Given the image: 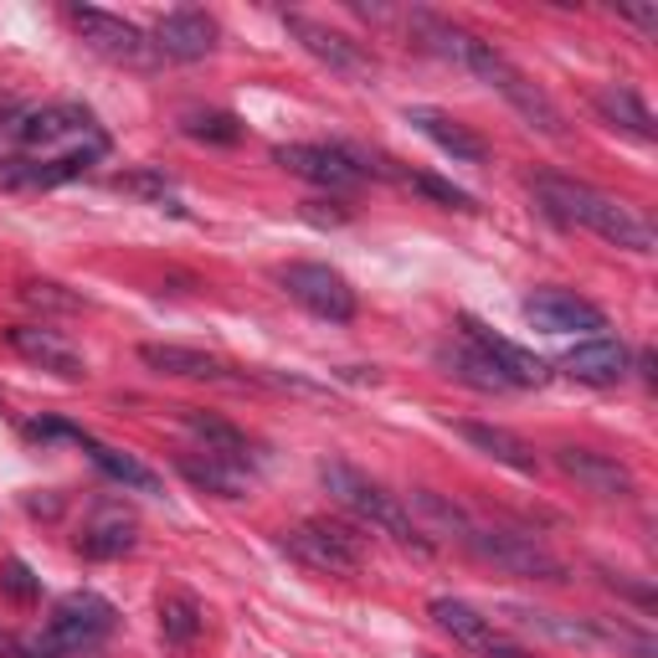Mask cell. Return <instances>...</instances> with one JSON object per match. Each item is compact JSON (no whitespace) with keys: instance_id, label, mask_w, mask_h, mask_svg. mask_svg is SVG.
<instances>
[{"instance_id":"277c9868","label":"cell","mask_w":658,"mask_h":658,"mask_svg":"<svg viewBox=\"0 0 658 658\" xmlns=\"http://www.w3.org/2000/svg\"><path fill=\"white\" fill-rule=\"evenodd\" d=\"M464 545L479 561H489V566L509 571V576H530V582H566L571 571L561 555H551L545 545H540L535 535H514V530H499V524H468Z\"/></svg>"},{"instance_id":"9c48e42d","label":"cell","mask_w":658,"mask_h":658,"mask_svg":"<svg viewBox=\"0 0 658 658\" xmlns=\"http://www.w3.org/2000/svg\"><path fill=\"white\" fill-rule=\"evenodd\" d=\"M427 617L448 633L453 644H464L468 654H484V658H535L530 648H520L514 638H505V633L494 628V617H484L479 607H468V602H458V597H437L433 607H427Z\"/></svg>"},{"instance_id":"9a60e30c","label":"cell","mask_w":658,"mask_h":658,"mask_svg":"<svg viewBox=\"0 0 658 658\" xmlns=\"http://www.w3.org/2000/svg\"><path fill=\"white\" fill-rule=\"evenodd\" d=\"M150 42L160 57L170 62H201L211 57V46H216V21L206 11H170L155 21Z\"/></svg>"},{"instance_id":"ba28073f","label":"cell","mask_w":658,"mask_h":658,"mask_svg":"<svg viewBox=\"0 0 658 658\" xmlns=\"http://www.w3.org/2000/svg\"><path fill=\"white\" fill-rule=\"evenodd\" d=\"M67 15H73V26L83 31V42H88L93 52H104L108 62L150 67V62L160 57L150 36H145L139 26H129L124 15H108V11H98V6H67Z\"/></svg>"},{"instance_id":"83f0119b","label":"cell","mask_w":658,"mask_h":658,"mask_svg":"<svg viewBox=\"0 0 658 658\" xmlns=\"http://www.w3.org/2000/svg\"><path fill=\"white\" fill-rule=\"evenodd\" d=\"M437 360L448 365V375H458V381H464V386H474V391H509L505 375L494 371L489 360H484L468 340L464 344H443V350H437Z\"/></svg>"},{"instance_id":"6da1fadb","label":"cell","mask_w":658,"mask_h":658,"mask_svg":"<svg viewBox=\"0 0 658 658\" xmlns=\"http://www.w3.org/2000/svg\"><path fill=\"white\" fill-rule=\"evenodd\" d=\"M535 195L555 222L586 226V232H597L602 242L628 247V253H654V226H648L633 206H623L617 195L592 191V185L566 180V176H535Z\"/></svg>"},{"instance_id":"f546056e","label":"cell","mask_w":658,"mask_h":658,"mask_svg":"<svg viewBox=\"0 0 658 658\" xmlns=\"http://www.w3.org/2000/svg\"><path fill=\"white\" fill-rule=\"evenodd\" d=\"M180 129L191 139H206V145H237L242 139V124L232 119V114H185Z\"/></svg>"},{"instance_id":"30bf717a","label":"cell","mask_w":658,"mask_h":658,"mask_svg":"<svg viewBox=\"0 0 658 658\" xmlns=\"http://www.w3.org/2000/svg\"><path fill=\"white\" fill-rule=\"evenodd\" d=\"M284 31L304 46V52H309V57L325 62L329 73L355 77V83H371V77H375V62L365 57V52H360L344 31H329L325 21H309V15H299V11H284Z\"/></svg>"},{"instance_id":"5bb4252c","label":"cell","mask_w":658,"mask_h":658,"mask_svg":"<svg viewBox=\"0 0 658 658\" xmlns=\"http://www.w3.org/2000/svg\"><path fill=\"white\" fill-rule=\"evenodd\" d=\"M6 344H11L21 360L42 365V371L62 375V381H83L88 375V360L77 355L73 344L62 340L57 329H42V325H11L6 329Z\"/></svg>"},{"instance_id":"7a4b0ae2","label":"cell","mask_w":658,"mask_h":658,"mask_svg":"<svg viewBox=\"0 0 658 658\" xmlns=\"http://www.w3.org/2000/svg\"><path fill=\"white\" fill-rule=\"evenodd\" d=\"M319 479H325V489L335 494V505L350 509L355 520L375 524V530H386L391 540H402V545H412V551H422V555L433 551V540L422 535L417 520L396 505V494H386L381 484H371L360 468L340 464V458H325V464H319Z\"/></svg>"},{"instance_id":"2e32d148","label":"cell","mask_w":658,"mask_h":658,"mask_svg":"<svg viewBox=\"0 0 658 658\" xmlns=\"http://www.w3.org/2000/svg\"><path fill=\"white\" fill-rule=\"evenodd\" d=\"M499 613L514 617L520 628L540 633V638H551V644H561V648H607V638H602V623H597V617L545 613V607H524V602H505Z\"/></svg>"},{"instance_id":"ffe728a7","label":"cell","mask_w":658,"mask_h":658,"mask_svg":"<svg viewBox=\"0 0 658 658\" xmlns=\"http://www.w3.org/2000/svg\"><path fill=\"white\" fill-rule=\"evenodd\" d=\"M406 124L417 129L422 139H433L437 150L448 155V160H458V164H484V139L474 135V129H464V124L453 119V114H443V108H406Z\"/></svg>"},{"instance_id":"e575fe53","label":"cell","mask_w":658,"mask_h":658,"mask_svg":"<svg viewBox=\"0 0 658 658\" xmlns=\"http://www.w3.org/2000/svg\"><path fill=\"white\" fill-rule=\"evenodd\" d=\"M623 15H628L633 26H644L648 36L658 31V6H623Z\"/></svg>"},{"instance_id":"7402d4cb","label":"cell","mask_w":658,"mask_h":658,"mask_svg":"<svg viewBox=\"0 0 658 658\" xmlns=\"http://www.w3.org/2000/svg\"><path fill=\"white\" fill-rule=\"evenodd\" d=\"M139 360L160 375H180V381H232V365H222L206 350H191V344H139Z\"/></svg>"},{"instance_id":"8fae6325","label":"cell","mask_w":658,"mask_h":658,"mask_svg":"<svg viewBox=\"0 0 658 658\" xmlns=\"http://www.w3.org/2000/svg\"><path fill=\"white\" fill-rule=\"evenodd\" d=\"M524 319L535 329H545V335H586V340L607 329V315H602L597 304L576 299L566 288H535L524 299Z\"/></svg>"},{"instance_id":"d4e9b609","label":"cell","mask_w":658,"mask_h":658,"mask_svg":"<svg viewBox=\"0 0 658 658\" xmlns=\"http://www.w3.org/2000/svg\"><path fill=\"white\" fill-rule=\"evenodd\" d=\"M176 468L195 484V489L216 494V499H247V489H253V468H237V464H226V458H211V453H206V458L180 453Z\"/></svg>"},{"instance_id":"d6a6232c","label":"cell","mask_w":658,"mask_h":658,"mask_svg":"<svg viewBox=\"0 0 658 658\" xmlns=\"http://www.w3.org/2000/svg\"><path fill=\"white\" fill-rule=\"evenodd\" d=\"M114 185L129 195H145V201H164V195L176 191V180L164 176V170H129V176H119Z\"/></svg>"},{"instance_id":"e0dca14e","label":"cell","mask_w":658,"mask_h":658,"mask_svg":"<svg viewBox=\"0 0 658 658\" xmlns=\"http://www.w3.org/2000/svg\"><path fill=\"white\" fill-rule=\"evenodd\" d=\"M555 464L566 479H576L586 494H597V499H628L633 494V474L617 458L607 453H586V448H561L555 453Z\"/></svg>"},{"instance_id":"d590c367","label":"cell","mask_w":658,"mask_h":658,"mask_svg":"<svg viewBox=\"0 0 658 658\" xmlns=\"http://www.w3.org/2000/svg\"><path fill=\"white\" fill-rule=\"evenodd\" d=\"M638 371H644V381L654 386V350H644V355H638Z\"/></svg>"},{"instance_id":"d6986e66","label":"cell","mask_w":658,"mask_h":658,"mask_svg":"<svg viewBox=\"0 0 658 658\" xmlns=\"http://www.w3.org/2000/svg\"><path fill=\"white\" fill-rule=\"evenodd\" d=\"M15 135H21V145H26V150H52V145H62V139H98V129H93L88 108L52 104V108H36V114H26Z\"/></svg>"},{"instance_id":"4316f807","label":"cell","mask_w":658,"mask_h":658,"mask_svg":"<svg viewBox=\"0 0 658 658\" xmlns=\"http://www.w3.org/2000/svg\"><path fill=\"white\" fill-rule=\"evenodd\" d=\"M597 114L613 124V129H623V135L644 139V145H654V139H658L654 114H648V104L633 88H602L597 93Z\"/></svg>"},{"instance_id":"8992f818","label":"cell","mask_w":658,"mask_h":658,"mask_svg":"<svg viewBox=\"0 0 658 658\" xmlns=\"http://www.w3.org/2000/svg\"><path fill=\"white\" fill-rule=\"evenodd\" d=\"M114 628H119V613H114L108 597H98V592H67V597L52 607L46 638H52L62 654H83V648L104 644Z\"/></svg>"},{"instance_id":"4fadbf2b","label":"cell","mask_w":658,"mask_h":658,"mask_svg":"<svg viewBox=\"0 0 658 658\" xmlns=\"http://www.w3.org/2000/svg\"><path fill=\"white\" fill-rule=\"evenodd\" d=\"M273 160L284 164L288 176L309 180V185H325V191H355L360 170L344 160L340 145H278Z\"/></svg>"},{"instance_id":"52a82bcc","label":"cell","mask_w":658,"mask_h":658,"mask_svg":"<svg viewBox=\"0 0 658 658\" xmlns=\"http://www.w3.org/2000/svg\"><path fill=\"white\" fill-rule=\"evenodd\" d=\"M278 284L288 288V299H299L309 315L329 319V325L355 319V288L325 263H288V268H278Z\"/></svg>"},{"instance_id":"603a6c76","label":"cell","mask_w":658,"mask_h":658,"mask_svg":"<svg viewBox=\"0 0 658 658\" xmlns=\"http://www.w3.org/2000/svg\"><path fill=\"white\" fill-rule=\"evenodd\" d=\"M453 433L464 437V443H474L479 453H489L494 464L514 468V474H535V468H540L535 448H530L520 433H509V427H494V422H458Z\"/></svg>"},{"instance_id":"f1b7e54d","label":"cell","mask_w":658,"mask_h":658,"mask_svg":"<svg viewBox=\"0 0 658 658\" xmlns=\"http://www.w3.org/2000/svg\"><path fill=\"white\" fill-rule=\"evenodd\" d=\"M160 633L164 644H195V633H201V607H195V597H185V592H170V597L160 602Z\"/></svg>"},{"instance_id":"cb8c5ba5","label":"cell","mask_w":658,"mask_h":658,"mask_svg":"<svg viewBox=\"0 0 658 658\" xmlns=\"http://www.w3.org/2000/svg\"><path fill=\"white\" fill-rule=\"evenodd\" d=\"M180 422H185V433H191L195 443H201V448L211 453V458H226V464H237V468L253 464V448H247V437H242L226 417H216V412H195V406H185V412H180Z\"/></svg>"},{"instance_id":"4dcf8cb0","label":"cell","mask_w":658,"mask_h":658,"mask_svg":"<svg viewBox=\"0 0 658 658\" xmlns=\"http://www.w3.org/2000/svg\"><path fill=\"white\" fill-rule=\"evenodd\" d=\"M0 592L6 597H15V602H36L42 597V582H36V571L26 566V561H0Z\"/></svg>"},{"instance_id":"5b68a950","label":"cell","mask_w":658,"mask_h":658,"mask_svg":"<svg viewBox=\"0 0 658 658\" xmlns=\"http://www.w3.org/2000/svg\"><path fill=\"white\" fill-rule=\"evenodd\" d=\"M284 551L294 561H304L309 571H319V576H355L360 561H365L360 535H350L344 524H329V520H309L284 530Z\"/></svg>"},{"instance_id":"44dd1931","label":"cell","mask_w":658,"mask_h":658,"mask_svg":"<svg viewBox=\"0 0 658 658\" xmlns=\"http://www.w3.org/2000/svg\"><path fill=\"white\" fill-rule=\"evenodd\" d=\"M139 540V524L135 514L124 505H104L93 509L88 524H83V535H77V551L93 555V561H114V555H129Z\"/></svg>"},{"instance_id":"7c38bea8","label":"cell","mask_w":658,"mask_h":658,"mask_svg":"<svg viewBox=\"0 0 658 658\" xmlns=\"http://www.w3.org/2000/svg\"><path fill=\"white\" fill-rule=\"evenodd\" d=\"M458 329H464V340L479 350L484 360H489L494 371L505 375V386H540L545 381V360L535 355V350H524V344H514V340H505V335H494L489 325H479L474 315H464L458 319Z\"/></svg>"},{"instance_id":"836d02e7","label":"cell","mask_w":658,"mask_h":658,"mask_svg":"<svg viewBox=\"0 0 658 658\" xmlns=\"http://www.w3.org/2000/svg\"><path fill=\"white\" fill-rule=\"evenodd\" d=\"M602 582L613 586V592H623V597H633V602H644V607H654V586H633L623 571H602Z\"/></svg>"},{"instance_id":"3957f363","label":"cell","mask_w":658,"mask_h":658,"mask_svg":"<svg viewBox=\"0 0 658 658\" xmlns=\"http://www.w3.org/2000/svg\"><path fill=\"white\" fill-rule=\"evenodd\" d=\"M464 67L474 77H484L489 88L505 93V104L520 114L530 129H540L545 139H561L566 135V119H561V108H555V98L540 83H530V77L514 67V62L499 52L494 42H484V36H468V52H464Z\"/></svg>"},{"instance_id":"1f68e13d","label":"cell","mask_w":658,"mask_h":658,"mask_svg":"<svg viewBox=\"0 0 658 658\" xmlns=\"http://www.w3.org/2000/svg\"><path fill=\"white\" fill-rule=\"evenodd\" d=\"M402 185H412V191H422V195H433L437 206H448V211H474V195L458 191V185H448V180H437V176H402Z\"/></svg>"},{"instance_id":"ac0fdd59","label":"cell","mask_w":658,"mask_h":658,"mask_svg":"<svg viewBox=\"0 0 658 658\" xmlns=\"http://www.w3.org/2000/svg\"><path fill=\"white\" fill-rule=\"evenodd\" d=\"M561 371L586 381V386H617V381L628 375V350H623V340H613V335H592V340L571 344L566 360H561Z\"/></svg>"},{"instance_id":"484cf974","label":"cell","mask_w":658,"mask_h":658,"mask_svg":"<svg viewBox=\"0 0 658 658\" xmlns=\"http://www.w3.org/2000/svg\"><path fill=\"white\" fill-rule=\"evenodd\" d=\"M77 448L93 458V468L98 474H108L114 484H124V489H135V494H160V474L155 468H145L135 458V453H119V448H108V443H98V437L83 433V443Z\"/></svg>"}]
</instances>
